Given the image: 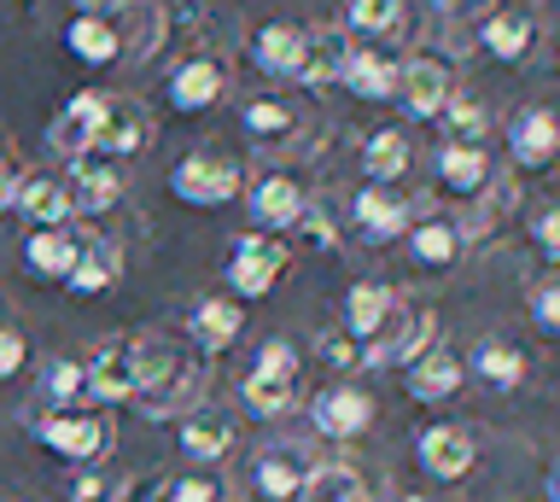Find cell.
I'll return each instance as SVG.
<instances>
[{
  "label": "cell",
  "mask_w": 560,
  "mask_h": 502,
  "mask_svg": "<svg viewBox=\"0 0 560 502\" xmlns=\"http://www.w3.org/2000/svg\"><path fill=\"white\" fill-rule=\"evenodd\" d=\"M158 362H164V345L135 339V334H122V339H112V345H100L94 362H82L88 397H100V404H135L140 386L152 380Z\"/></svg>",
  "instance_id": "1"
},
{
  "label": "cell",
  "mask_w": 560,
  "mask_h": 502,
  "mask_svg": "<svg viewBox=\"0 0 560 502\" xmlns=\"http://www.w3.org/2000/svg\"><path fill=\"white\" fill-rule=\"evenodd\" d=\"M287 269H292L287 234L245 229V234H234V246H228V287H234V299H262Z\"/></svg>",
  "instance_id": "2"
},
{
  "label": "cell",
  "mask_w": 560,
  "mask_h": 502,
  "mask_svg": "<svg viewBox=\"0 0 560 502\" xmlns=\"http://www.w3.org/2000/svg\"><path fill=\"white\" fill-rule=\"evenodd\" d=\"M245 170L240 159H222V152H192V159H182L170 170V194L192 205V211H217V205H228L240 194Z\"/></svg>",
  "instance_id": "3"
},
{
  "label": "cell",
  "mask_w": 560,
  "mask_h": 502,
  "mask_svg": "<svg viewBox=\"0 0 560 502\" xmlns=\"http://www.w3.org/2000/svg\"><path fill=\"white\" fill-rule=\"evenodd\" d=\"M450 59L444 54H432V47H415L409 59L397 65V106L402 117H415V124H432L438 112H444V100H450Z\"/></svg>",
  "instance_id": "4"
},
{
  "label": "cell",
  "mask_w": 560,
  "mask_h": 502,
  "mask_svg": "<svg viewBox=\"0 0 560 502\" xmlns=\"http://www.w3.org/2000/svg\"><path fill=\"white\" fill-rule=\"evenodd\" d=\"M42 444L52 450V456H65V462H100L105 450H112V421L94 409H52L47 421H42Z\"/></svg>",
  "instance_id": "5"
},
{
  "label": "cell",
  "mask_w": 560,
  "mask_h": 502,
  "mask_svg": "<svg viewBox=\"0 0 560 502\" xmlns=\"http://www.w3.org/2000/svg\"><path fill=\"white\" fill-rule=\"evenodd\" d=\"M140 147H152V112L129 94H100L94 152H105V159H135Z\"/></svg>",
  "instance_id": "6"
},
{
  "label": "cell",
  "mask_w": 560,
  "mask_h": 502,
  "mask_svg": "<svg viewBox=\"0 0 560 502\" xmlns=\"http://www.w3.org/2000/svg\"><path fill=\"white\" fill-rule=\"evenodd\" d=\"M199 386H205V374L192 369V362H182V357H164V362L152 369V380L140 386L135 404L147 409L152 421H170V415L182 421V415H187L192 404H199Z\"/></svg>",
  "instance_id": "7"
},
{
  "label": "cell",
  "mask_w": 560,
  "mask_h": 502,
  "mask_svg": "<svg viewBox=\"0 0 560 502\" xmlns=\"http://www.w3.org/2000/svg\"><path fill=\"white\" fill-rule=\"evenodd\" d=\"M65 187H70V211L105 217V211L122 199V164L105 159V152H82V159H70Z\"/></svg>",
  "instance_id": "8"
},
{
  "label": "cell",
  "mask_w": 560,
  "mask_h": 502,
  "mask_svg": "<svg viewBox=\"0 0 560 502\" xmlns=\"http://www.w3.org/2000/svg\"><path fill=\"white\" fill-rule=\"evenodd\" d=\"M427 345H438V316L432 310H397V322L368 345L362 362L368 369H402V362H415Z\"/></svg>",
  "instance_id": "9"
},
{
  "label": "cell",
  "mask_w": 560,
  "mask_h": 502,
  "mask_svg": "<svg viewBox=\"0 0 560 502\" xmlns=\"http://www.w3.org/2000/svg\"><path fill=\"white\" fill-rule=\"evenodd\" d=\"M304 47H310V30H304V24H292V19H269V24H257V30H252L245 54H252V65H257L262 77L292 82V77H298V65H304Z\"/></svg>",
  "instance_id": "10"
},
{
  "label": "cell",
  "mask_w": 560,
  "mask_h": 502,
  "mask_svg": "<svg viewBox=\"0 0 560 502\" xmlns=\"http://www.w3.org/2000/svg\"><path fill=\"white\" fill-rule=\"evenodd\" d=\"M315 450L310 444H269L257 456V491H262V502H298L304 497V485H310V474H315Z\"/></svg>",
  "instance_id": "11"
},
{
  "label": "cell",
  "mask_w": 560,
  "mask_h": 502,
  "mask_svg": "<svg viewBox=\"0 0 560 502\" xmlns=\"http://www.w3.org/2000/svg\"><path fill=\"white\" fill-rule=\"evenodd\" d=\"M350 217H357L362 240H374V246H385V240L409 234V222H415V199H402L397 187H385V182H368L362 194L350 199Z\"/></svg>",
  "instance_id": "12"
},
{
  "label": "cell",
  "mask_w": 560,
  "mask_h": 502,
  "mask_svg": "<svg viewBox=\"0 0 560 502\" xmlns=\"http://www.w3.org/2000/svg\"><path fill=\"white\" fill-rule=\"evenodd\" d=\"M310 421L322 439H362V432L374 427V397L357 392V386H327V392H315Z\"/></svg>",
  "instance_id": "13"
},
{
  "label": "cell",
  "mask_w": 560,
  "mask_h": 502,
  "mask_svg": "<svg viewBox=\"0 0 560 502\" xmlns=\"http://www.w3.org/2000/svg\"><path fill=\"white\" fill-rule=\"evenodd\" d=\"M304 205H310V194H304V182H298L292 170H275V176H262L252 187V222L262 234H287L292 222L304 217Z\"/></svg>",
  "instance_id": "14"
},
{
  "label": "cell",
  "mask_w": 560,
  "mask_h": 502,
  "mask_svg": "<svg viewBox=\"0 0 560 502\" xmlns=\"http://www.w3.org/2000/svg\"><path fill=\"white\" fill-rule=\"evenodd\" d=\"M164 94H170V106L175 112H187V117H199V112H210L217 100L228 94V71L210 54H199V59H187V65H175L170 71V82H164Z\"/></svg>",
  "instance_id": "15"
},
{
  "label": "cell",
  "mask_w": 560,
  "mask_h": 502,
  "mask_svg": "<svg viewBox=\"0 0 560 502\" xmlns=\"http://www.w3.org/2000/svg\"><path fill=\"white\" fill-rule=\"evenodd\" d=\"M479 47L497 65H520L537 47V19L525 7H490L479 19Z\"/></svg>",
  "instance_id": "16"
},
{
  "label": "cell",
  "mask_w": 560,
  "mask_h": 502,
  "mask_svg": "<svg viewBox=\"0 0 560 502\" xmlns=\"http://www.w3.org/2000/svg\"><path fill=\"white\" fill-rule=\"evenodd\" d=\"M234 444H240V427H234V415H228V409L192 404L182 415V456L187 462H222Z\"/></svg>",
  "instance_id": "17"
},
{
  "label": "cell",
  "mask_w": 560,
  "mask_h": 502,
  "mask_svg": "<svg viewBox=\"0 0 560 502\" xmlns=\"http://www.w3.org/2000/svg\"><path fill=\"white\" fill-rule=\"evenodd\" d=\"M122 281V252H117V240H94V234H82V246H77V264H70L65 275V287L77 292V299H105Z\"/></svg>",
  "instance_id": "18"
},
{
  "label": "cell",
  "mask_w": 560,
  "mask_h": 502,
  "mask_svg": "<svg viewBox=\"0 0 560 502\" xmlns=\"http://www.w3.org/2000/svg\"><path fill=\"white\" fill-rule=\"evenodd\" d=\"M12 211L24 217L30 229H65V222H70V187H65V176H47V170L18 176Z\"/></svg>",
  "instance_id": "19"
},
{
  "label": "cell",
  "mask_w": 560,
  "mask_h": 502,
  "mask_svg": "<svg viewBox=\"0 0 560 502\" xmlns=\"http://www.w3.org/2000/svg\"><path fill=\"white\" fill-rule=\"evenodd\" d=\"M409 369V397L415 404H450L455 392H462V357L450 351V345H427L415 362H402Z\"/></svg>",
  "instance_id": "20"
},
{
  "label": "cell",
  "mask_w": 560,
  "mask_h": 502,
  "mask_svg": "<svg viewBox=\"0 0 560 502\" xmlns=\"http://www.w3.org/2000/svg\"><path fill=\"white\" fill-rule=\"evenodd\" d=\"M555 147H560L555 112H542V106L514 112V124H508V152H514L520 170H549L555 164Z\"/></svg>",
  "instance_id": "21"
},
{
  "label": "cell",
  "mask_w": 560,
  "mask_h": 502,
  "mask_svg": "<svg viewBox=\"0 0 560 502\" xmlns=\"http://www.w3.org/2000/svg\"><path fill=\"white\" fill-rule=\"evenodd\" d=\"M472 462H479V444H472L467 427H427L420 432V467L432 479H467Z\"/></svg>",
  "instance_id": "22"
},
{
  "label": "cell",
  "mask_w": 560,
  "mask_h": 502,
  "mask_svg": "<svg viewBox=\"0 0 560 502\" xmlns=\"http://www.w3.org/2000/svg\"><path fill=\"white\" fill-rule=\"evenodd\" d=\"M438 187L455 194V199H479L490 187L485 147H472V141H444V147H438Z\"/></svg>",
  "instance_id": "23"
},
{
  "label": "cell",
  "mask_w": 560,
  "mask_h": 502,
  "mask_svg": "<svg viewBox=\"0 0 560 502\" xmlns=\"http://www.w3.org/2000/svg\"><path fill=\"white\" fill-rule=\"evenodd\" d=\"M392 322H397L392 287H380V281H357V287H350V299H345V334H350V339H357V345H374Z\"/></svg>",
  "instance_id": "24"
},
{
  "label": "cell",
  "mask_w": 560,
  "mask_h": 502,
  "mask_svg": "<svg viewBox=\"0 0 560 502\" xmlns=\"http://www.w3.org/2000/svg\"><path fill=\"white\" fill-rule=\"evenodd\" d=\"M112 30L122 42V59H152L164 42V12H158V0H117Z\"/></svg>",
  "instance_id": "25"
},
{
  "label": "cell",
  "mask_w": 560,
  "mask_h": 502,
  "mask_svg": "<svg viewBox=\"0 0 560 502\" xmlns=\"http://www.w3.org/2000/svg\"><path fill=\"white\" fill-rule=\"evenodd\" d=\"M94 112H100L94 89L70 94V106L52 117V129H47V147L59 152V159H82V152H94Z\"/></svg>",
  "instance_id": "26"
},
{
  "label": "cell",
  "mask_w": 560,
  "mask_h": 502,
  "mask_svg": "<svg viewBox=\"0 0 560 502\" xmlns=\"http://www.w3.org/2000/svg\"><path fill=\"white\" fill-rule=\"evenodd\" d=\"M467 246V234H462V222H450V217H420L409 222V257L420 269H450L455 257H462Z\"/></svg>",
  "instance_id": "27"
},
{
  "label": "cell",
  "mask_w": 560,
  "mask_h": 502,
  "mask_svg": "<svg viewBox=\"0 0 560 502\" xmlns=\"http://www.w3.org/2000/svg\"><path fill=\"white\" fill-rule=\"evenodd\" d=\"M339 82H345L357 100H374V106H380V100L397 94V59H385L380 47H350Z\"/></svg>",
  "instance_id": "28"
},
{
  "label": "cell",
  "mask_w": 560,
  "mask_h": 502,
  "mask_svg": "<svg viewBox=\"0 0 560 502\" xmlns=\"http://www.w3.org/2000/svg\"><path fill=\"white\" fill-rule=\"evenodd\" d=\"M77 246H82V234H70V229H30L24 269L35 281H65L70 264H77Z\"/></svg>",
  "instance_id": "29"
},
{
  "label": "cell",
  "mask_w": 560,
  "mask_h": 502,
  "mask_svg": "<svg viewBox=\"0 0 560 502\" xmlns=\"http://www.w3.org/2000/svg\"><path fill=\"white\" fill-rule=\"evenodd\" d=\"M350 59V36L345 30H310V47H304V65H298L292 82H304V89H332Z\"/></svg>",
  "instance_id": "30"
},
{
  "label": "cell",
  "mask_w": 560,
  "mask_h": 502,
  "mask_svg": "<svg viewBox=\"0 0 560 502\" xmlns=\"http://www.w3.org/2000/svg\"><path fill=\"white\" fill-rule=\"evenodd\" d=\"M240 327H245L240 299H199V304H192V316H187V334L199 339L205 351H228V345L240 339Z\"/></svg>",
  "instance_id": "31"
},
{
  "label": "cell",
  "mask_w": 560,
  "mask_h": 502,
  "mask_svg": "<svg viewBox=\"0 0 560 502\" xmlns=\"http://www.w3.org/2000/svg\"><path fill=\"white\" fill-rule=\"evenodd\" d=\"M240 124H245V141H252V147H269V152H280V147L298 141V112L287 106V100H252Z\"/></svg>",
  "instance_id": "32"
},
{
  "label": "cell",
  "mask_w": 560,
  "mask_h": 502,
  "mask_svg": "<svg viewBox=\"0 0 560 502\" xmlns=\"http://www.w3.org/2000/svg\"><path fill=\"white\" fill-rule=\"evenodd\" d=\"M65 47L82 65H122V42H117L112 19H88V12H77V19L65 24Z\"/></svg>",
  "instance_id": "33"
},
{
  "label": "cell",
  "mask_w": 560,
  "mask_h": 502,
  "mask_svg": "<svg viewBox=\"0 0 560 502\" xmlns=\"http://www.w3.org/2000/svg\"><path fill=\"white\" fill-rule=\"evenodd\" d=\"M298 502H374V491H368V479L350 462H315V474H310Z\"/></svg>",
  "instance_id": "34"
},
{
  "label": "cell",
  "mask_w": 560,
  "mask_h": 502,
  "mask_svg": "<svg viewBox=\"0 0 560 502\" xmlns=\"http://www.w3.org/2000/svg\"><path fill=\"white\" fill-rule=\"evenodd\" d=\"M409 159H415V147H409V135H402V129H374V135L362 141L368 182H385V187H392L402 170H409Z\"/></svg>",
  "instance_id": "35"
},
{
  "label": "cell",
  "mask_w": 560,
  "mask_h": 502,
  "mask_svg": "<svg viewBox=\"0 0 560 502\" xmlns=\"http://www.w3.org/2000/svg\"><path fill=\"white\" fill-rule=\"evenodd\" d=\"M240 397H245V409H252V415L275 421V415H287L298 404V380L275 374V369H252V374H245V386H240Z\"/></svg>",
  "instance_id": "36"
},
{
  "label": "cell",
  "mask_w": 560,
  "mask_h": 502,
  "mask_svg": "<svg viewBox=\"0 0 560 502\" xmlns=\"http://www.w3.org/2000/svg\"><path fill=\"white\" fill-rule=\"evenodd\" d=\"M472 374L485 380V386H497V392H514L520 380H525V357L514 351V345H502V339H485L479 351H472V362H467Z\"/></svg>",
  "instance_id": "37"
},
{
  "label": "cell",
  "mask_w": 560,
  "mask_h": 502,
  "mask_svg": "<svg viewBox=\"0 0 560 502\" xmlns=\"http://www.w3.org/2000/svg\"><path fill=\"white\" fill-rule=\"evenodd\" d=\"M345 24L368 42H385L402 30V0H345Z\"/></svg>",
  "instance_id": "38"
},
{
  "label": "cell",
  "mask_w": 560,
  "mask_h": 502,
  "mask_svg": "<svg viewBox=\"0 0 560 502\" xmlns=\"http://www.w3.org/2000/svg\"><path fill=\"white\" fill-rule=\"evenodd\" d=\"M438 124L450 129V141H472V147H485L490 112L479 106V100H467V94H450V100H444V112H438Z\"/></svg>",
  "instance_id": "39"
},
{
  "label": "cell",
  "mask_w": 560,
  "mask_h": 502,
  "mask_svg": "<svg viewBox=\"0 0 560 502\" xmlns=\"http://www.w3.org/2000/svg\"><path fill=\"white\" fill-rule=\"evenodd\" d=\"M42 392H47V404H52V409L82 404V397H88L82 362H77V357H52V362H47V374H42Z\"/></svg>",
  "instance_id": "40"
},
{
  "label": "cell",
  "mask_w": 560,
  "mask_h": 502,
  "mask_svg": "<svg viewBox=\"0 0 560 502\" xmlns=\"http://www.w3.org/2000/svg\"><path fill=\"white\" fill-rule=\"evenodd\" d=\"M65 502H117V479H105L94 462H82L77 474L65 479Z\"/></svg>",
  "instance_id": "41"
},
{
  "label": "cell",
  "mask_w": 560,
  "mask_h": 502,
  "mask_svg": "<svg viewBox=\"0 0 560 502\" xmlns=\"http://www.w3.org/2000/svg\"><path fill=\"white\" fill-rule=\"evenodd\" d=\"M164 502H222V479H210V474H187V479H170Z\"/></svg>",
  "instance_id": "42"
},
{
  "label": "cell",
  "mask_w": 560,
  "mask_h": 502,
  "mask_svg": "<svg viewBox=\"0 0 560 502\" xmlns=\"http://www.w3.org/2000/svg\"><path fill=\"white\" fill-rule=\"evenodd\" d=\"M532 322H537V334H560V287L555 281H542L532 292Z\"/></svg>",
  "instance_id": "43"
},
{
  "label": "cell",
  "mask_w": 560,
  "mask_h": 502,
  "mask_svg": "<svg viewBox=\"0 0 560 502\" xmlns=\"http://www.w3.org/2000/svg\"><path fill=\"white\" fill-rule=\"evenodd\" d=\"M532 240H537V252L549 257V264H560V211L555 205H542V211L532 217Z\"/></svg>",
  "instance_id": "44"
},
{
  "label": "cell",
  "mask_w": 560,
  "mask_h": 502,
  "mask_svg": "<svg viewBox=\"0 0 560 502\" xmlns=\"http://www.w3.org/2000/svg\"><path fill=\"white\" fill-rule=\"evenodd\" d=\"M315 345H322V362H332V369H362V351L350 334H322Z\"/></svg>",
  "instance_id": "45"
},
{
  "label": "cell",
  "mask_w": 560,
  "mask_h": 502,
  "mask_svg": "<svg viewBox=\"0 0 560 502\" xmlns=\"http://www.w3.org/2000/svg\"><path fill=\"white\" fill-rule=\"evenodd\" d=\"M252 369H275V374H292L298 380V351L287 339H269V345H257V362Z\"/></svg>",
  "instance_id": "46"
},
{
  "label": "cell",
  "mask_w": 560,
  "mask_h": 502,
  "mask_svg": "<svg viewBox=\"0 0 560 502\" xmlns=\"http://www.w3.org/2000/svg\"><path fill=\"white\" fill-rule=\"evenodd\" d=\"M30 362V345H24V334L18 327H0V380H12L18 369Z\"/></svg>",
  "instance_id": "47"
},
{
  "label": "cell",
  "mask_w": 560,
  "mask_h": 502,
  "mask_svg": "<svg viewBox=\"0 0 560 502\" xmlns=\"http://www.w3.org/2000/svg\"><path fill=\"white\" fill-rule=\"evenodd\" d=\"M292 229H298V234H304V240H310V246H327V252H332V240H339V229H332V222H327L322 211H315V205H304V217H298V222H292Z\"/></svg>",
  "instance_id": "48"
},
{
  "label": "cell",
  "mask_w": 560,
  "mask_h": 502,
  "mask_svg": "<svg viewBox=\"0 0 560 502\" xmlns=\"http://www.w3.org/2000/svg\"><path fill=\"white\" fill-rule=\"evenodd\" d=\"M164 491H170V474H147V479H135V485H122V502H164Z\"/></svg>",
  "instance_id": "49"
},
{
  "label": "cell",
  "mask_w": 560,
  "mask_h": 502,
  "mask_svg": "<svg viewBox=\"0 0 560 502\" xmlns=\"http://www.w3.org/2000/svg\"><path fill=\"white\" fill-rule=\"evenodd\" d=\"M12 194H18V159L0 147V211H12Z\"/></svg>",
  "instance_id": "50"
},
{
  "label": "cell",
  "mask_w": 560,
  "mask_h": 502,
  "mask_svg": "<svg viewBox=\"0 0 560 502\" xmlns=\"http://www.w3.org/2000/svg\"><path fill=\"white\" fill-rule=\"evenodd\" d=\"M77 12H88V19H112L117 0H77Z\"/></svg>",
  "instance_id": "51"
},
{
  "label": "cell",
  "mask_w": 560,
  "mask_h": 502,
  "mask_svg": "<svg viewBox=\"0 0 560 502\" xmlns=\"http://www.w3.org/2000/svg\"><path fill=\"white\" fill-rule=\"evenodd\" d=\"M0 327H12V304L7 299H0Z\"/></svg>",
  "instance_id": "52"
},
{
  "label": "cell",
  "mask_w": 560,
  "mask_h": 502,
  "mask_svg": "<svg viewBox=\"0 0 560 502\" xmlns=\"http://www.w3.org/2000/svg\"><path fill=\"white\" fill-rule=\"evenodd\" d=\"M402 502H427V497H402Z\"/></svg>",
  "instance_id": "53"
}]
</instances>
